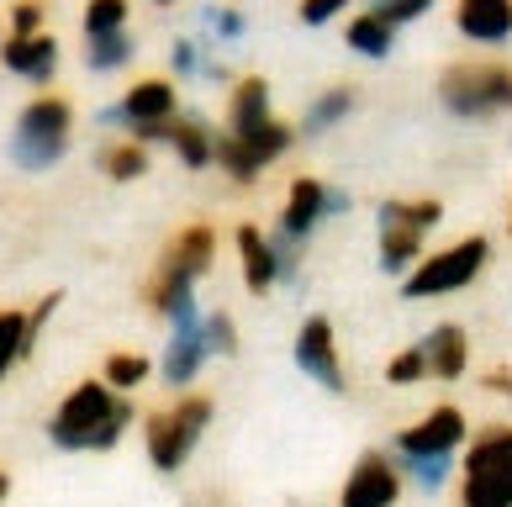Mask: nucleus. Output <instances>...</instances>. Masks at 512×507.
Instances as JSON below:
<instances>
[{"label": "nucleus", "instance_id": "a211bd4d", "mask_svg": "<svg viewBox=\"0 0 512 507\" xmlns=\"http://www.w3.org/2000/svg\"><path fill=\"white\" fill-rule=\"evenodd\" d=\"M417 349H423V360H428V375L433 381H465V370H470V333L460 323H439V328H428L423 338H417Z\"/></svg>", "mask_w": 512, "mask_h": 507}, {"label": "nucleus", "instance_id": "f704fd0d", "mask_svg": "<svg viewBox=\"0 0 512 507\" xmlns=\"http://www.w3.org/2000/svg\"><path fill=\"white\" fill-rule=\"evenodd\" d=\"M32 32H43V6H37V0H16L11 6V37H32Z\"/></svg>", "mask_w": 512, "mask_h": 507}, {"label": "nucleus", "instance_id": "c9c22d12", "mask_svg": "<svg viewBox=\"0 0 512 507\" xmlns=\"http://www.w3.org/2000/svg\"><path fill=\"white\" fill-rule=\"evenodd\" d=\"M344 6H349V0H301L296 11H301V22H307V27H328Z\"/></svg>", "mask_w": 512, "mask_h": 507}, {"label": "nucleus", "instance_id": "6e6552de", "mask_svg": "<svg viewBox=\"0 0 512 507\" xmlns=\"http://www.w3.org/2000/svg\"><path fill=\"white\" fill-rule=\"evenodd\" d=\"M439 101L460 122L502 117V111H512V64H491V59L449 64L439 74Z\"/></svg>", "mask_w": 512, "mask_h": 507}, {"label": "nucleus", "instance_id": "58836bf2", "mask_svg": "<svg viewBox=\"0 0 512 507\" xmlns=\"http://www.w3.org/2000/svg\"><path fill=\"white\" fill-rule=\"evenodd\" d=\"M154 6H175V0H154Z\"/></svg>", "mask_w": 512, "mask_h": 507}, {"label": "nucleus", "instance_id": "0eeeda50", "mask_svg": "<svg viewBox=\"0 0 512 507\" xmlns=\"http://www.w3.org/2000/svg\"><path fill=\"white\" fill-rule=\"evenodd\" d=\"M460 507H512V423H491L465 439Z\"/></svg>", "mask_w": 512, "mask_h": 507}, {"label": "nucleus", "instance_id": "f3484780", "mask_svg": "<svg viewBox=\"0 0 512 507\" xmlns=\"http://www.w3.org/2000/svg\"><path fill=\"white\" fill-rule=\"evenodd\" d=\"M0 64L11 74H22L27 85H48L53 74H59V43H53V32H32V37H11L0 43Z\"/></svg>", "mask_w": 512, "mask_h": 507}, {"label": "nucleus", "instance_id": "b1692460", "mask_svg": "<svg viewBox=\"0 0 512 507\" xmlns=\"http://www.w3.org/2000/svg\"><path fill=\"white\" fill-rule=\"evenodd\" d=\"M354 111V85H328L322 96L301 111V138H322L328 127H338Z\"/></svg>", "mask_w": 512, "mask_h": 507}, {"label": "nucleus", "instance_id": "c85d7f7f", "mask_svg": "<svg viewBox=\"0 0 512 507\" xmlns=\"http://www.w3.org/2000/svg\"><path fill=\"white\" fill-rule=\"evenodd\" d=\"M396 460V455H391ZM396 471H402V481H412L417 492H428V497H439L449 476H454V455H433V460H396Z\"/></svg>", "mask_w": 512, "mask_h": 507}, {"label": "nucleus", "instance_id": "bb28decb", "mask_svg": "<svg viewBox=\"0 0 512 507\" xmlns=\"http://www.w3.org/2000/svg\"><path fill=\"white\" fill-rule=\"evenodd\" d=\"M132 53H138V43H132V32L85 37V69H96V74H111V69L132 64Z\"/></svg>", "mask_w": 512, "mask_h": 507}, {"label": "nucleus", "instance_id": "2f4dec72", "mask_svg": "<svg viewBox=\"0 0 512 507\" xmlns=\"http://www.w3.org/2000/svg\"><path fill=\"white\" fill-rule=\"evenodd\" d=\"M201 22H206V32H212L217 43H238L243 27H249V22H243V16H238L233 6H212V11H201Z\"/></svg>", "mask_w": 512, "mask_h": 507}, {"label": "nucleus", "instance_id": "2eb2a0df", "mask_svg": "<svg viewBox=\"0 0 512 507\" xmlns=\"http://www.w3.org/2000/svg\"><path fill=\"white\" fill-rule=\"evenodd\" d=\"M206 360H212V354H206V338H201V317L196 323H175L169 328V338H164V354H159V381L175 391H191L196 381H201V370H206Z\"/></svg>", "mask_w": 512, "mask_h": 507}, {"label": "nucleus", "instance_id": "9b49d317", "mask_svg": "<svg viewBox=\"0 0 512 507\" xmlns=\"http://www.w3.org/2000/svg\"><path fill=\"white\" fill-rule=\"evenodd\" d=\"M291 360L312 386L328 391V397H344L349 391V370H344V354H338V328H333L328 312L301 317V328L291 338Z\"/></svg>", "mask_w": 512, "mask_h": 507}, {"label": "nucleus", "instance_id": "c756f323", "mask_svg": "<svg viewBox=\"0 0 512 507\" xmlns=\"http://www.w3.org/2000/svg\"><path fill=\"white\" fill-rule=\"evenodd\" d=\"M127 16H132V0H85L80 27L85 37H106V32H127Z\"/></svg>", "mask_w": 512, "mask_h": 507}, {"label": "nucleus", "instance_id": "f03ea898", "mask_svg": "<svg viewBox=\"0 0 512 507\" xmlns=\"http://www.w3.org/2000/svg\"><path fill=\"white\" fill-rule=\"evenodd\" d=\"M138 423V407L132 397H117L101 375H85L80 386L64 391V402L53 407L48 418V444L64 449V455H106L127 439V428Z\"/></svg>", "mask_w": 512, "mask_h": 507}, {"label": "nucleus", "instance_id": "4c0bfd02", "mask_svg": "<svg viewBox=\"0 0 512 507\" xmlns=\"http://www.w3.org/2000/svg\"><path fill=\"white\" fill-rule=\"evenodd\" d=\"M6 497H11V476H6V471H0V502H6Z\"/></svg>", "mask_w": 512, "mask_h": 507}, {"label": "nucleus", "instance_id": "39448f33", "mask_svg": "<svg viewBox=\"0 0 512 507\" xmlns=\"http://www.w3.org/2000/svg\"><path fill=\"white\" fill-rule=\"evenodd\" d=\"M491 265V238L486 233H470L460 243H449L439 254H423L417 265L402 275V296L407 302H439V296L454 291H470Z\"/></svg>", "mask_w": 512, "mask_h": 507}, {"label": "nucleus", "instance_id": "393cba45", "mask_svg": "<svg viewBox=\"0 0 512 507\" xmlns=\"http://www.w3.org/2000/svg\"><path fill=\"white\" fill-rule=\"evenodd\" d=\"M344 43L359 53V59H386V53L396 48V27L381 22L375 11H359L354 22L344 27Z\"/></svg>", "mask_w": 512, "mask_h": 507}, {"label": "nucleus", "instance_id": "a878e982", "mask_svg": "<svg viewBox=\"0 0 512 507\" xmlns=\"http://www.w3.org/2000/svg\"><path fill=\"white\" fill-rule=\"evenodd\" d=\"M101 175H106V180H117V185L143 180V175H148V148H143V143H132V138L106 143V148H101Z\"/></svg>", "mask_w": 512, "mask_h": 507}, {"label": "nucleus", "instance_id": "f257e3e1", "mask_svg": "<svg viewBox=\"0 0 512 507\" xmlns=\"http://www.w3.org/2000/svg\"><path fill=\"white\" fill-rule=\"evenodd\" d=\"M217 270V228L212 222H185V228L164 243L154 275L143 286V302L148 312L159 317L164 328L175 323H196L201 302H196V286Z\"/></svg>", "mask_w": 512, "mask_h": 507}, {"label": "nucleus", "instance_id": "dca6fc26", "mask_svg": "<svg viewBox=\"0 0 512 507\" xmlns=\"http://www.w3.org/2000/svg\"><path fill=\"white\" fill-rule=\"evenodd\" d=\"M233 249H238L243 291H249V296H270V291L280 286V259H275V238H270V228H259V222H238Z\"/></svg>", "mask_w": 512, "mask_h": 507}, {"label": "nucleus", "instance_id": "1a4fd4ad", "mask_svg": "<svg viewBox=\"0 0 512 507\" xmlns=\"http://www.w3.org/2000/svg\"><path fill=\"white\" fill-rule=\"evenodd\" d=\"M296 143V127L270 117L264 127H254V133H217V169L233 185H254L259 169H270L286 148Z\"/></svg>", "mask_w": 512, "mask_h": 507}, {"label": "nucleus", "instance_id": "cd10ccee", "mask_svg": "<svg viewBox=\"0 0 512 507\" xmlns=\"http://www.w3.org/2000/svg\"><path fill=\"white\" fill-rule=\"evenodd\" d=\"M201 338H206V354L212 360H233V354L243 349V338H238V317L217 307V312H201Z\"/></svg>", "mask_w": 512, "mask_h": 507}, {"label": "nucleus", "instance_id": "473e14b6", "mask_svg": "<svg viewBox=\"0 0 512 507\" xmlns=\"http://www.w3.org/2000/svg\"><path fill=\"white\" fill-rule=\"evenodd\" d=\"M169 69H175V80H201V69H206V59H201V43H191V37H180V43L169 48Z\"/></svg>", "mask_w": 512, "mask_h": 507}, {"label": "nucleus", "instance_id": "7ed1b4c3", "mask_svg": "<svg viewBox=\"0 0 512 507\" xmlns=\"http://www.w3.org/2000/svg\"><path fill=\"white\" fill-rule=\"evenodd\" d=\"M217 423V402L206 391H180L164 407H154L143 418V455L159 476H175L191 465V455L201 449L206 428Z\"/></svg>", "mask_w": 512, "mask_h": 507}, {"label": "nucleus", "instance_id": "7c9ffc66", "mask_svg": "<svg viewBox=\"0 0 512 507\" xmlns=\"http://www.w3.org/2000/svg\"><path fill=\"white\" fill-rule=\"evenodd\" d=\"M386 381H391V386H423V381H428V360H423V349L407 344L402 354H391V360H386Z\"/></svg>", "mask_w": 512, "mask_h": 507}, {"label": "nucleus", "instance_id": "4be33fe9", "mask_svg": "<svg viewBox=\"0 0 512 507\" xmlns=\"http://www.w3.org/2000/svg\"><path fill=\"white\" fill-rule=\"evenodd\" d=\"M101 381L117 391V397H138V391L154 381V360L138 349H111L106 365H101Z\"/></svg>", "mask_w": 512, "mask_h": 507}, {"label": "nucleus", "instance_id": "423d86ee", "mask_svg": "<svg viewBox=\"0 0 512 507\" xmlns=\"http://www.w3.org/2000/svg\"><path fill=\"white\" fill-rule=\"evenodd\" d=\"M444 222V201L423 196V201H381L375 212V254H381V270L402 280L417 259H423L428 233Z\"/></svg>", "mask_w": 512, "mask_h": 507}, {"label": "nucleus", "instance_id": "4468645a", "mask_svg": "<svg viewBox=\"0 0 512 507\" xmlns=\"http://www.w3.org/2000/svg\"><path fill=\"white\" fill-rule=\"evenodd\" d=\"M402 471L386 449H365L354 460V471L344 476V492H338V507H396L402 502Z\"/></svg>", "mask_w": 512, "mask_h": 507}, {"label": "nucleus", "instance_id": "aec40b11", "mask_svg": "<svg viewBox=\"0 0 512 507\" xmlns=\"http://www.w3.org/2000/svg\"><path fill=\"white\" fill-rule=\"evenodd\" d=\"M169 148H175V159L185 169H212L217 164V133H212V122L196 117V111H180L175 122H169Z\"/></svg>", "mask_w": 512, "mask_h": 507}, {"label": "nucleus", "instance_id": "f8f14e48", "mask_svg": "<svg viewBox=\"0 0 512 507\" xmlns=\"http://www.w3.org/2000/svg\"><path fill=\"white\" fill-rule=\"evenodd\" d=\"M470 439V423H465V412L454 407V402H439V407H428L423 418H417L412 428H402V434L391 439V455L396 460H433V455H460Z\"/></svg>", "mask_w": 512, "mask_h": 507}, {"label": "nucleus", "instance_id": "ddd939ff", "mask_svg": "<svg viewBox=\"0 0 512 507\" xmlns=\"http://www.w3.org/2000/svg\"><path fill=\"white\" fill-rule=\"evenodd\" d=\"M175 117H180V90H175V80H159V74H154V80H138L117 106L101 111V122L106 127H122L127 138L143 133V127H164V122H175Z\"/></svg>", "mask_w": 512, "mask_h": 507}, {"label": "nucleus", "instance_id": "72a5a7b5", "mask_svg": "<svg viewBox=\"0 0 512 507\" xmlns=\"http://www.w3.org/2000/svg\"><path fill=\"white\" fill-rule=\"evenodd\" d=\"M433 6V0H375V16H381V22H391V27H407V22H417V16H423Z\"/></svg>", "mask_w": 512, "mask_h": 507}, {"label": "nucleus", "instance_id": "e433bc0d", "mask_svg": "<svg viewBox=\"0 0 512 507\" xmlns=\"http://www.w3.org/2000/svg\"><path fill=\"white\" fill-rule=\"evenodd\" d=\"M481 386L491 391V397H512V370H507V365L486 370V375H481Z\"/></svg>", "mask_w": 512, "mask_h": 507}, {"label": "nucleus", "instance_id": "412c9836", "mask_svg": "<svg viewBox=\"0 0 512 507\" xmlns=\"http://www.w3.org/2000/svg\"><path fill=\"white\" fill-rule=\"evenodd\" d=\"M275 111H270V80H259V74H243L233 85V96H227V127L222 133H254L264 127Z\"/></svg>", "mask_w": 512, "mask_h": 507}, {"label": "nucleus", "instance_id": "6ab92c4d", "mask_svg": "<svg viewBox=\"0 0 512 507\" xmlns=\"http://www.w3.org/2000/svg\"><path fill=\"white\" fill-rule=\"evenodd\" d=\"M454 27L470 43H507L512 37V0H454Z\"/></svg>", "mask_w": 512, "mask_h": 507}, {"label": "nucleus", "instance_id": "9d476101", "mask_svg": "<svg viewBox=\"0 0 512 507\" xmlns=\"http://www.w3.org/2000/svg\"><path fill=\"white\" fill-rule=\"evenodd\" d=\"M354 206L349 191H338V185H322L317 175H296L286 185V201H280V217H275V233L280 238H296V243H312V233L322 222L344 217Z\"/></svg>", "mask_w": 512, "mask_h": 507}, {"label": "nucleus", "instance_id": "5701e85b", "mask_svg": "<svg viewBox=\"0 0 512 507\" xmlns=\"http://www.w3.org/2000/svg\"><path fill=\"white\" fill-rule=\"evenodd\" d=\"M37 349V333H32V317L16 312V307H0V381L27 360Z\"/></svg>", "mask_w": 512, "mask_h": 507}, {"label": "nucleus", "instance_id": "20e7f679", "mask_svg": "<svg viewBox=\"0 0 512 507\" xmlns=\"http://www.w3.org/2000/svg\"><path fill=\"white\" fill-rule=\"evenodd\" d=\"M74 143V106L64 96H32L22 106V117L11 127V164L27 169V175H43L53 169Z\"/></svg>", "mask_w": 512, "mask_h": 507}]
</instances>
